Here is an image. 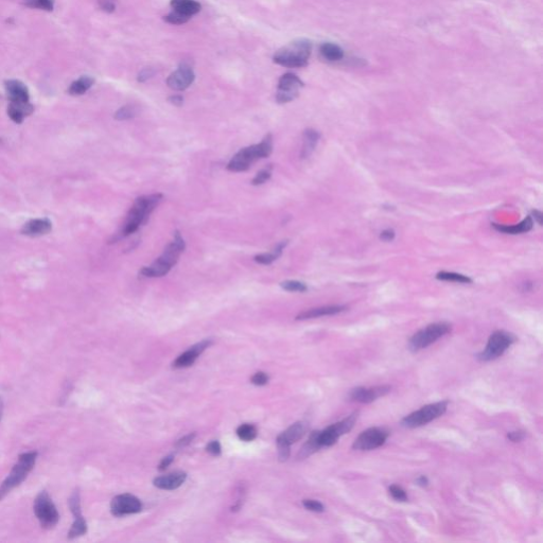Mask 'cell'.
Here are the masks:
<instances>
[{
    "label": "cell",
    "instance_id": "5",
    "mask_svg": "<svg viewBox=\"0 0 543 543\" xmlns=\"http://www.w3.org/2000/svg\"><path fill=\"white\" fill-rule=\"evenodd\" d=\"M312 44L308 39H297L291 44L277 51L273 57L274 63L287 68H302L308 65L311 56Z\"/></svg>",
    "mask_w": 543,
    "mask_h": 543
},
{
    "label": "cell",
    "instance_id": "6",
    "mask_svg": "<svg viewBox=\"0 0 543 543\" xmlns=\"http://www.w3.org/2000/svg\"><path fill=\"white\" fill-rule=\"evenodd\" d=\"M37 459V452L32 451L20 454L18 457V462L11 470L8 477L4 481L3 485L0 486V501L6 498L14 488L18 487L23 483L28 474L34 468L35 462Z\"/></svg>",
    "mask_w": 543,
    "mask_h": 543
},
{
    "label": "cell",
    "instance_id": "43",
    "mask_svg": "<svg viewBox=\"0 0 543 543\" xmlns=\"http://www.w3.org/2000/svg\"><path fill=\"white\" fill-rule=\"evenodd\" d=\"M525 437V432L524 431H521V430H518V431H513V432H509L507 434V438L509 440H512L513 442H519L522 439H524Z\"/></svg>",
    "mask_w": 543,
    "mask_h": 543
},
{
    "label": "cell",
    "instance_id": "21",
    "mask_svg": "<svg viewBox=\"0 0 543 543\" xmlns=\"http://www.w3.org/2000/svg\"><path fill=\"white\" fill-rule=\"evenodd\" d=\"M34 108L30 102L27 103H11L8 108V115L11 120L15 123H21L27 116L33 113Z\"/></svg>",
    "mask_w": 543,
    "mask_h": 543
},
{
    "label": "cell",
    "instance_id": "18",
    "mask_svg": "<svg viewBox=\"0 0 543 543\" xmlns=\"http://www.w3.org/2000/svg\"><path fill=\"white\" fill-rule=\"evenodd\" d=\"M52 230V223L49 219H33L27 222L21 228V233L29 237H40L48 235Z\"/></svg>",
    "mask_w": 543,
    "mask_h": 543
},
{
    "label": "cell",
    "instance_id": "11",
    "mask_svg": "<svg viewBox=\"0 0 543 543\" xmlns=\"http://www.w3.org/2000/svg\"><path fill=\"white\" fill-rule=\"evenodd\" d=\"M304 87V82L292 72H286L278 81V90L276 101L279 104L289 103L300 95V89Z\"/></svg>",
    "mask_w": 543,
    "mask_h": 543
},
{
    "label": "cell",
    "instance_id": "23",
    "mask_svg": "<svg viewBox=\"0 0 543 543\" xmlns=\"http://www.w3.org/2000/svg\"><path fill=\"white\" fill-rule=\"evenodd\" d=\"M492 226L500 232L506 233V235H521V233L528 232L534 226V221L531 217H526L524 220L521 221L519 224L509 226V225H500L493 223Z\"/></svg>",
    "mask_w": 543,
    "mask_h": 543
},
{
    "label": "cell",
    "instance_id": "15",
    "mask_svg": "<svg viewBox=\"0 0 543 543\" xmlns=\"http://www.w3.org/2000/svg\"><path fill=\"white\" fill-rule=\"evenodd\" d=\"M389 385H379L375 387H356L351 389L348 398L351 401L360 403H371L377 399L386 396L390 391Z\"/></svg>",
    "mask_w": 543,
    "mask_h": 543
},
{
    "label": "cell",
    "instance_id": "49",
    "mask_svg": "<svg viewBox=\"0 0 543 543\" xmlns=\"http://www.w3.org/2000/svg\"><path fill=\"white\" fill-rule=\"evenodd\" d=\"M416 483H417V485H419V486H421V487H427V486L429 485V480H428V477H427V476L421 475V476H419V477L417 478Z\"/></svg>",
    "mask_w": 543,
    "mask_h": 543
},
{
    "label": "cell",
    "instance_id": "40",
    "mask_svg": "<svg viewBox=\"0 0 543 543\" xmlns=\"http://www.w3.org/2000/svg\"><path fill=\"white\" fill-rule=\"evenodd\" d=\"M268 382H269V376L265 374V372H262V371H259V372H257V374H255L253 376V378H252L253 384L258 385V386L265 385Z\"/></svg>",
    "mask_w": 543,
    "mask_h": 543
},
{
    "label": "cell",
    "instance_id": "3",
    "mask_svg": "<svg viewBox=\"0 0 543 543\" xmlns=\"http://www.w3.org/2000/svg\"><path fill=\"white\" fill-rule=\"evenodd\" d=\"M186 249L184 238L178 230L174 231L173 240L170 242L164 253L159 256L150 267H144L140 270L139 274L145 278H156V277L166 276L174 265L177 263L180 255Z\"/></svg>",
    "mask_w": 543,
    "mask_h": 543
},
{
    "label": "cell",
    "instance_id": "35",
    "mask_svg": "<svg viewBox=\"0 0 543 543\" xmlns=\"http://www.w3.org/2000/svg\"><path fill=\"white\" fill-rule=\"evenodd\" d=\"M24 5L29 8L45 11L53 10V0H24Z\"/></svg>",
    "mask_w": 543,
    "mask_h": 543
},
{
    "label": "cell",
    "instance_id": "47",
    "mask_svg": "<svg viewBox=\"0 0 543 543\" xmlns=\"http://www.w3.org/2000/svg\"><path fill=\"white\" fill-rule=\"evenodd\" d=\"M173 460H174V457H173V455H169V456L165 457V459H163V461L161 462V464H159V466H158V469H159V470H161V471H164V470H166V469H167V468H168V467H169L170 465H171V463L173 462Z\"/></svg>",
    "mask_w": 543,
    "mask_h": 543
},
{
    "label": "cell",
    "instance_id": "19",
    "mask_svg": "<svg viewBox=\"0 0 543 543\" xmlns=\"http://www.w3.org/2000/svg\"><path fill=\"white\" fill-rule=\"evenodd\" d=\"M347 306L343 305H332V306H324L315 309H310V310L302 312L296 316L297 321H305V319H311V318H317L322 316H329V315H335L338 313L345 312L347 310Z\"/></svg>",
    "mask_w": 543,
    "mask_h": 543
},
{
    "label": "cell",
    "instance_id": "28",
    "mask_svg": "<svg viewBox=\"0 0 543 543\" xmlns=\"http://www.w3.org/2000/svg\"><path fill=\"white\" fill-rule=\"evenodd\" d=\"M321 55L330 62H337L344 58V51L338 45L333 42H325L321 46Z\"/></svg>",
    "mask_w": 543,
    "mask_h": 543
},
{
    "label": "cell",
    "instance_id": "44",
    "mask_svg": "<svg viewBox=\"0 0 543 543\" xmlns=\"http://www.w3.org/2000/svg\"><path fill=\"white\" fill-rule=\"evenodd\" d=\"M207 451L212 455H220L221 454V445L218 440H214L207 445Z\"/></svg>",
    "mask_w": 543,
    "mask_h": 543
},
{
    "label": "cell",
    "instance_id": "10",
    "mask_svg": "<svg viewBox=\"0 0 543 543\" xmlns=\"http://www.w3.org/2000/svg\"><path fill=\"white\" fill-rule=\"evenodd\" d=\"M34 514L40 526L45 529H51L59 523V512L47 491L37 495L34 501Z\"/></svg>",
    "mask_w": 543,
    "mask_h": 543
},
{
    "label": "cell",
    "instance_id": "27",
    "mask_svg": "<svg viewBox=\"0 0 543 543\" xmlns=\"http://www.w3.org/2000/svg\"><path fill=\"white\" fill-rule=\"evenodd\" d=\"M71 513L74 516V522L68 533V538L74 539V538H78L86 534L87 523H86V521H85L84 517L82 516L81 509H73Z\"/></svg>",
    "mask_w": 543,
    "mask_h": 543
},
{
    "label": "cell",
    "instance_id": "37",
    "mask_svg": "<svg viewBox=\"0 0 543 543\" xmlns=\"http://www.w3.org/2000/svg\"><path fill=\"white\" fill-rule=\"evenodd\" d=\"M277 448H278V457L280 462H285L290 456V447L291 445L284 441L281 437H277Z\"/></svg>",
    "mask_w": 543,
    "mask_h": 543
},
{
    "label": "cell",
    "instance_id": "41",
    "mask_svg": "<svg viewBox=\"0 0 543 543\" xmlns=\"http://www.w3.org/2000/svg\"><path fill=\"white\" fill-rule=\"evenodd\" d=\"M154 74H155V70L153 68H144L139 72V74H138L137 81L140 82V83H143V82L147 81L149 79H151L154 76Z\"/></svg>",
    "mask_w": 543,
    "mask_h": 543
},
{
    "label": "cell",
    "instance_id": "26",
    "mask_svg": "<svg viewBox=\"0 0 543 543\" xmlns=\"http://www.w3.org/2000/svg\"><path fill=\"white\" fill-rule=\"evenodd\" d=\"M307 432V425L304 422H296L292 424L290 428H287L283 433L279 435L284 441L289 445H292L303 438V436Z\"/></svg>",
    "mask_w": 543,
    "mask_h": 543
},
{
    "label": "cell",
    "instance_id": "46",
    "mask_svg": "<svg viewBox=\"0 0 543 543\" xmlns=\"http://www.w3.org/2000/svg\"><path fill=\"white\" fill-rule=\"evenodd\" d=\"M395 236H396V233L392 229H385V230H383L380 233V239L382 241L390 242V241H392L393 239H395Z\"/></svg>",
    "mask_w": 543,
    "mask_h": 543
},
{
    "label": "cell",
    "instance_id": "48",
    "mask_svg": "<svg viewBox=\"0 0 543 543\" xmlns=\"http://www.w3.org/2000/svg\"><path fill=\"white\" fill-rule=\"evenodd\" d=\"M169 102L175 105V106H182L184 104V98L182 97V95L179 94H175V95H171L169 99Z\"/></svg>",
    "mask_w": 543,
    "mask_h": 543
},
{
    "label": "cell",
    "instance_id": "36",
    "mask_svg": "<svg viewBox=\"0 0 543 543\" xmlns=\"http://www.w3.org/2000/svg\"><path fill=\"white\" fill-rule=\"evenodd\" d=\"M189 19L190 17L179 12H176V11H173V12L164 16V20L166 21V23L171 24V25H183V24H186Z\"/></svg>",
    "mask_w": 543,
    "mask_h": 543
},
{
    "label": "cell",
    "instance_id": "13",
    "mask_svg": "<svg viewBox=\"0 0 543 543\" xmlns=\"http://www.w3.org/2000/svg\"><path fill=\"white\" fill-rule=\"evenodd\" d=\"M142 504L139 501V499L129 493L117 496L111 502L112 514L116 517L137 514L140 512Z\"/></svg>",
    "mask_w": 543,
    "mask_h": 543
},
{
    "label": "cell",
    "instance_id": "22",
    "mask_svg": "<svg viewBox=\"0 0 543 543\" xmlns=\"http://www.w3.org/2000/svg\"><path fill=\"white\" fill-rule=\"evenodd\" d=\"M321 138V134L313 129H307L303 135V147L301 152V158L307 159L314 152L315 147Z\"/></svg>",
    "mask_w": 543,
    "mask_h": 543
},
{
    "label": "cell",
    "instance_id": "14",
    "mask_svg": "<svg viewBox=\"0 0 543 543\" xmlns=\"http://www.w3.org/2000/svg\"><path fill=\"white\" fill-rule=\"evenodd\" d=\"M195 73L193 69L187 64H182L174 72H172L167 79L168 86L177 91L187 89L194 82Z\"/></svg>",
    "mask_w": 543,
    "mask_h": 543
},
{
    "label": "cell",
    "instance_id": "17",
    "mask_svg": "<svg viewBox=\"0 0 543 543\" xmlns=\"http://www.w3.org/2000/svg\"><path fill=\"white\" fill-rule=\"evenodd\" d=\"M6 91L11 103L29 102V90L26 85L18 80H9L5 83Z\"/></svg>",
    "mask_w": 543,
    "mask_h": 543
},
{
    "label": "cell",
    "instance_id": "32",
    "mask_svg": "<svg viewBox=\"0 0 543 543\" xmlns=\"http://www.w3.org/2000/svg\"><path fill=\"white\" fill-rule=\"evenodd\" d=\"M280 286L287 292L305 293L308 291V285L305 282L298 280H284L280 283Z\"/></svg>",
    "mask_w": 543,
    "mask_h": 543
},
{
    "label": "cell",
    "instance_id": "30",
    "mask_svg": "<svg viewBox=\"0 0 543 543\" xmlns=\"http://www.w3.org/2000/svg\"><path fill=\"white\" fill-rule=\"evenodd\" d=\"M436 279L442 280V281H450V282H459V283H472L473 280L466 275L455 273V272H446L441 271L436 274Z\"/></svg>",
    "mask_w": 543,
    "mask_h": 543
},
{
    "label": "cell",
    "instance_id": "34",
    "mask_svg": "<svg viewBox=\"0 0 543 543\" xmlns=\"http://www.w3.org/2000/svg\"><path fill=\"white\" fill-rule=\"evenodd\" d=\"M272 172H273V165H269L265 168L261 169L260 171L253 178L252 185L260 186V185H263L264 183H267L268 180L272 177Z\"/></svg>",
    "mask_w": 543,
    "mask_h": 543
},
{
    "label": "cell",
    "instance_id": "38",
    "mask_svg": "<svg viewBox=\"0 0 543 543\" xmlns=\"http://www.w3.org/2000/svg\"><path fill=\"white\" fill-rule=\"evenodd\" d=\"M389 493L393 499L397 500V501L399 502H407L409 500L408 495L406 491H404V489H402L398 485H391L389 487Z\"/></svg>",
    "mask_w": 543,
    "mask_h": 543
},
{
    "label": "cell",
    "instance_id": "24",
    "mask_svg": "<svg viewBox=\"0 0 543 543\" xmlns=\"http://www.w3.org/2000/svg\"><path fill=\"white\" fill-rule=\"evenodd\" d=\"M170 6L172 7L173 11H176V12L182 13L190 18L198 14L202 9L200 3L195 2V0H171Z\"/></svg>",
    "mask_w": 543,
    "mask_h": 543
},
{
    "label": "cell",
    "instance_id": "20",
    "mask_svg": "<svg viewBox=\"0 0 543 543\" xmlns=\"http://www.w3.org/2000/svg\"><path fill=\"white\" fill-rule=\"evenodd\" d=\"M187 474L182 471L170 473L167 475L158 476L154 480V486L163 489V490H174L184 484Z\"/></svg>",
    "mask_w": 543,
    "mask_h": 543
},
{
    "label": "cell",
    "instance_id": "25",
    "mask_svg": "<svg viewBox=\"0 0 543 543\" xmlns=\"http://www.w3.org/2000/svg\"><path fill=\"white\" fill-rule=\"evenodd\" d=\"M287 244H289V240H283L277 244V245L272 250V252L256 255V256L254 257V260L262 265H270L273 262H275L277 259L281 257L283 250L286 248Z\"/></svg>",
    "mask_w": 543,
    "mask_h": 543
},
{
    "label": "cell",
    "instance_id": "42",
    "mask_svg": "<svg viewBox=\"0 0 543 543\" xmlns=\"http://www.w3.org/2000/svg\"><path fill=\"white\" fill-rule=\"evenodd\" d=\"M99 7L106 13H113L116 9V6L112 0H99Z\"/></svg>",
    "mask_w": 543,
    "mask_h": 543
},
{
    "label": "cell",
    "instance_id": "16",
    "mask_svg": "<svg viewBox=\"0 0 543 543\" xmlns=\"http://www.w3.org/2000/svg\"><path fill=\"white\" fill-rule=\"evenodd\" d=\"M212 344L211 339H204L202 340V342L195 344L194 346L190 347V349H188L187 351H185L184 354L180 355L179 357H177V359L173 362V367L174 368H185V367H188V366H191L192 365L195 360L198 359V357L200 355H202V353L203 351L208 348L210 345Z\"/></svg>",
    "mask_w": 543,
    "mask_h": 543
},
{
    "label": "cell",
    "instance_id": "8",
    "mask_svg": "<svg viewBox=\"0 0 543 543\" xmlns=\"http://www.w3.org/2000/svg\"><path fill=\"white\" fill-rule=\"evenodd\" d=\"M448 406H449L448 401H440V402L428 404V406H424L420 410L415 411L411 413L410 415H408V416L404 417L401 420V425L408 429H415L418 427H422V425L428 424L434 419L442 416V415L447 412Z\"/></svg>",
    "mask_w": 543,
    "mask_h": 543
},
{
    "label": "cell",
    "instance_id": "39",
    "mask_svg": "<svg viewBox=\"0 0 543 543\" xmlns=\"http://www.w3.org/2000/svg\"><path fill=\"white\" fill-rule=\"evenodd\" d=\"M303 505L308 510H311L314 513H323L325 510V506L321 502L315 501V500H304Z\"/></svg>",
    "mask_w": 543,
    "mask_h": 543
},
{
    "label": "cell",
    "instance_id": "29",
    "mask_svg": "<svg viewBox=\"0 0 543 543\" xmlns=\"http://www.w3.org/2000/svg\"><path fill=\"white\" fill-rule=\"evenodd\" d=\"M94 83V80L88 76H83L77 81L71 83L68 88V93L71 95H81L86 92Z\"/></svg>",
    "mask_w": 543,
    "mask_h": 543
},
{
    "label": "cell",
    "instance_id": "50",
    "mask_svg": "<svg viewBox=\"0 0 543 543\" xmlns=\"http://www.w3.org/2000/svg\"><path fill=\"white\" fill-rule=\"evenodd\" d=\"M533 216L535 217V219L537 220V222L539 223V224L542 225V218H543V217H542L541 212L538 211V210H534V211H533Z\"/></svg>",
    "mask_w": 543,
    "mask_h": 543
},
{
    "label": "cell",
    "instance_id": "4",
    "mask_svg": "<svg viewBox=\"0 0 543 543\" xmlns=\"http://www.w3.org/2000/svg\"><path fill=\"white\" fill-rule=\"evenodd\" d=\"M273 152V136L268 134L262 141L243 147L233 156L227 165V170L231 172H244L252 167L254 163L259 159L269 157Z\"/></svg>",
    "mask_w": 543,
    "mask_h": 543
},
{
    "label": "cell",
    "instance_id": "2",
    "mask_svg": "<svg viewBox=\"0 0 543 543\" xmlns=\"http://www.w3.org/2000/svg\"><path fill=\"white\" fill-rule=\"evenodd\" d=\"M163 199L164 195L162 193H153L150 195L137 198L129 214H127L124 225L116 240L131 236L132 233L139 229L141 225L145 224L151 214L163 201Z\"/></svg>",
    "mask_w": 543,
    "mask_h": 543
},
{
    "label": "cell",
    "instance_id": "51",
    "mask_svg": "<svg viewBox=\"0 0 543 543\" xmlns=\"http://www.w3.org/2000/svg\"><path fill=\"white\" fill-rule=\"evenodd\" d=\"M3 407H4L3 401H2V398H0V419H2V416H3V410H4Z\"/></svg>",
    "mask_w": 543,
    "mask_h": 543
},
{
    "label": "cell",
    "instance_id": "31",
    "mask_svg": "<svg viewBox=\"0 0 543 543\" xmlns=\"http://www.w3.org/2000/svg\"><path fill=\"white\" fill-rule=\"evenodd\" d=\"M239 438L244 441H252L257 437V429L253 424L244 423L237 429Z\"/></svg>",
    "mask_w": 543,
    "mask_h": 543
},
{
    "label": "cell",
    "instance_id": "7",
    "mask_svg": "<svg viewBox=\"0 0 543 543\" xmlns=\"http://www.w3.org/2000/svg\"><path fill=\"white\" fill-rule=\"evenodd\" d=\"M451 329V325L446 322L430 324L419 330L410 338L409 348L413 353H417V351L427 348L431 344L435 343L438 338L450 333Z\"/></svg>",
    "mask_w": 543,
    "mask_h": 543
},
{
    "label": "cell",
    "instance_id": "45",
    "mask_svg": "<svg viewBox=\"0 0 543 543\" xmlns=\"http://www.w3.org/2000/svg\"><path fill=\"white\" fill-rule=\"evenodd\" d=\"M195 437V433H192V434H189V435H186L185 437L180 438L179 440L176 441L175 443V447H177V448H183V447H186L188 446L191 441L193 440V438Z\"/></svg>",
    "mask_w": 543,
    "mask_h": 543
},
{
    "label": "cell",
    "instance_id": "9",
    "mask_svg": "<svg viewBox=\"0 0 543 543\" xmlns=\"http://www.w3.org/2000/svg\"><path fill=\"white\" fill-rule=\"evenodd\" d=\"M516 336L504 330H498L488 339V343L482 353L476 358L482 362H489L501 357L505 351L516 342Z\"/></svg>",
    "mask_w": 543,
    "mask_h": 543
},
{
    "label": "cell",
    "instance_id": "12",
    "mask_svg": "<svg viewBox=\"0 0 543 543\" xmlns=\"http://www.w3.org/2000/svg\"><path fill=\"white\" fill-rule=\"evenodd\" d=\"M389 436L388 431L382 428H369L362 432L354 441L353 448L359 451H370L380 448Z\"/></svg>",
    "mask_w": 543,
    "mask_h": 543
},
{
    "label": "cell",
    "instance_id": "1",
    "mask_svg": "<svg viewBox=\"0 0 543 543\" xmlns=\"http://www.w3.org/2000/svg\"><path fill=\"white\" fill-rule=\"evenodd\" d=\"M358 417H359V412H355L353 414H350L349 416H347L343 420L329 425V427H327L323 431L312 432L308 441L303 447L300 456L307 457L309 455H311L312 453L316 452L321 448H326V447L333 446L340 436H343L346 433L353 430V428L355 427V424L358 420Z\"/></svg>",
    "mask_w": 543,
    "mask_h": 543
},
{
    "label": "cell",
    "instance_id": "33",
    "mask_svg": "<svg viewBox=\"0 0 543 543\" xmlns=\"http://www.w3.org/2000/svg\"><path fill=\"white\" fill-rule=\"evenodd\" d=\"M136 116H137V110L134 108V106L125 105V106H122L121 109H119L118 111H117L115 113L114 117H115L116 120L124 121V120L133 119V118H135Z\"/></svg>",
    "mask_w": 543,
    "mask_h": 543
}]
</instances>
